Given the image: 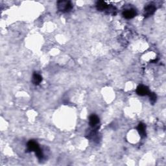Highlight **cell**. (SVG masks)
<instances>
[{
    "mask_svg": "<svg viewBox=\"0 0 166 166\" xmlns=\"http://www.w3.org/2000/svg\"><path fill=\"white\" fill-rule=\"evenodd\" d=\"M27 151L28 152H34L35 155L40 160H42L44 158V153L42 150L40 149L39 144L34 140H30L27 143Z\"/></svg>",
    "mask_w": 166,
    "mask_h": 166,
    "instance_id": "1",
    "label": "cell"
},
{
    "mask_svg": "<svg viewBox=\"0 0 166 166\" xmlns=\"http://www.w3.org/2000/svg\"><path fill=\"white\" fill-rule=\"evenodd\" d=\"M73 8V5L70 1H59L57 2V9L63 13H68Z\"/></svg>",
    "mask_w": 166,
    "mask_h": 166,
    "instance_id": "2",
    "label": "cell"
},
{
    "mask_svg": "<svg viewBox=\"0 0 166 166\" xmlns=\"http://www.w3.org/2000/svg\"><path fill=\"white\" fill-rule=\"evenodd\" d=\"M99 118L95 114H91L89 117V123L91 128H94V130H97L98 128V125L99 124Z\"/></svg>",
    "mask_w": 166,
    "mask_h": 166,
    "instance_id": "3",
    "label": "cell"
},
{
    "mask_svg": "<svg viewBox=\"0 0 166 166\" xmlns=\"http://www.w3.org/2000/svg\"><path fill=\"white\" fill-rule=\"evenodd\" d=\"M156 10V8L155 6V5H153V4L147 5L145 7L144 16L145 18L151 16V15H152L154 13H155Z\"/></svg>",
    "mask_w": 166,
    "mask_h": 166,
    "instance_id": "4",
    "label": "cell"
},
{
    "mask_svg": "<svg viewBox=\"0 0 166 166\" xmlns=\"http://www.w3.org/2000/svg\"><path fill=\"white\" fill-rule=\"evenodd\" d=\"M123 16L126 19H132L134 17H135L137 14L136 10L134 9H126L124 10V11L122 13Z\"/></svg>",
    "mask_w": 166,
    "mask_h": 166,
    "instance_id": "5",
    "label": "cell"
},
{
    "mask_svg": "<svg viewBox=\"0 0 166 166\" xmlns=\"http://www.w3.org/2000/svg\"><path fill=\"white\" fill-rule=\"evenodd\" d=\"M149 90L148 87H146L144 85H140L136 89V93L138 95L140 96H145V95H148L149 94Z\"/></svg>",
    "mask_w": 166,
    "mask_h": 166,
    "instance_id": "6",
    "label": "cell"
},
{
    "mask_svg": "<svg viewBox=\"0 0 166 166\" xmlns=\"http://www.w3.org/2000/svg\"><path fill=\"white\" fill-rule=\"evenodd\" d=\"M137 131L141 138L146 136V125L144 123H140L137 127Z\"/></svg>",
    "mask_w": 166,
    "mask_h": 166,
    "instance_id": "7",
    "label": "cell"
},
{
    "mask_svg": "<svg viewBox=\"0 0 166 166\" xmlns=\"http://www.w3.org/2000/svg\"><path fill=\"white\" fill-rule=\"evenodd\" d=\"M109 6L104 1H99L96 3V7L97 9L99 11H107L108 9L109 8Z\"/></svg>",
    "mask_w": 166,
    "mask_h": 166,
    "instance_id": "8",
    "label": "cell"
},
{
    "mask_svg": "<svg viewBox=\"0 0 166 166\" xmlns=\"http://www.w3.org/2000/svg\"><path fill=\"white\" fill-rule=\"evenodd\" d=\"M42 81V77L37 73H34L32 77V82L34 85H39Z\"/></svg>",
    "mask_w": 166,
    "mask_h": 166,
    "instance_id": "9",
    "label": "cell"
},
{
    "mask_svg": "<svg viewBox=\"0 0 166 166\" xmlns=\"http://www.w3.org/2000/svg\"><path fill=\"white\" fill-rule=\"evenodd\" d=\"M149 96V98H150V102L154 104L156 101V99H157V96L155 94V93H153V92H149V94L148 95Z\"/></svg>",
    "mask_w": 166,
    "mask_h": 166,
    "instance_id": "10",
    "label": "cell"
}]
</instances>
